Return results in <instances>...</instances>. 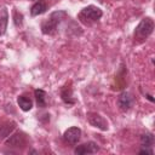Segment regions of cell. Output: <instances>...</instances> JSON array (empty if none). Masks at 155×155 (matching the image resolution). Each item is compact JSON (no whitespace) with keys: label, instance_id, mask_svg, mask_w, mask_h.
Here are the masks:
<instances>
[{"label":"cell","instance_id":"7","mask_svg":"<svg viewBox=\"0 0 155 155\" xmlns=\"http://www.w3.org/2000/svg\"><path fill=\"white\" fill-rule=\"evenodd\" d=\"M80 137H81V130L79 127H70L63 134L64 140L70 144H76L80 140Z\"/></svg>","mask_w":155,"mask_h":155},{"label":"cell","instance_id":"9","mask_svg":"<svg viewBox=\"0 0 155 155\" xmlns=\"http://www.w3.org/2000/svg\"><path fill=\"white\" fill-rule=\"evenodd\" d=\"M61 97H62V101H63L65 104H68V105H71V104L75 103V99L73 98L71 87L68 86V84L62 87V90H61Z\"/></svg>","mask_w":155,"mask_h":155},{"label":"cell","instance_id":"5","mask_svg":"<svg viewBox=\"0 0 155 155\" xmlns=\"http://www.w3.org/2000/svg\"><path fill=\"white\" fill-rule=\"evenodd\" d=\"M87 120L93 127H97V128H99L102 131H107L108 130V122L105 121V119L103 116H101L97 113H88L87 114Z\"/></svg>","mask_w":155,"mask_h":155},{"label":"cell","instance_id":"1","mask_svg":"<svg viewBox=\"0 0 155 155\" xmlns=\"http://www.w3.org/2000/svg\"><path fill=\"white\" fill-rule=\"evenodd\" d=\"M67 17V13L64 11H56L50 15L48 18H46L41 23V31L46 35H53L57 31L58 24Z\"/></svg>","mask_w":155,"mask_h":155},{"label":"cell","instance_id":"17","mask_svg":"<svg viewBox=\"0 0 155 155\" xmlns=\"http://www.w3.org/2000/svg\"><path fill=\"white\" fill-rule=\"evenodd\" d=\"M139 154H148V155H153V150L151 149H148V148H143L138 151Z\"/></svg>","mask_w":155,"mask_h":155},{"label":"cell","instance_id":"15","mask_svg":"<svg viewBox=\"0 0 155 155\" xmlns=\"http://www.w3.org/2000/svg\"><path fill=\"white\" fill-rule=\"evenodd\" d=\"M154 143V136L150 132H147L144 134H142L140 137V144L143 148H150Z\"/></svg>","mask_w":155,"mask_h":155},{"label":"cell","instance_id":"3","mask_svg":"<svg viewBox=\"0 0 155 155\" xmlns=\"http://www.w3.org/2000/svg\"><path fill=\"white\" fill-rule=\"evenodd\" d=\"M154 30V21L150 17H145L143 18L139 24L136 27L134 30V39L138 40H144L147 39Z\"/></svg>","mask_w":155,"mask_h":155},{"label":"cell","instance_id":"11","mask_svg":"<svg viewBox=\"0 0 155 155\" xmlns=\"http://www.w3.org/2000/svg\"><path fill=\"white\" fill-rule=\"evenodd\" d=\"M8 23V11L6 7L0 8V35L5 34Z\"/></svg>","mask_w":155,"mask_h":155},{"label":"cell","instance_id":"6","mask_svg":"<svg viewBox=\"0 0 155 155\" xmlns=\"http://www.w3.org/2000/svg\"><path fill=\"white\" fill-rule=\"evenodd\" d=\"M99 150V147L94 142H87L81 145H78L74 149V153L78 155H84V154H94Z\"/></svg>","mask_w":155,"mask_h":155},{"label":"cell","instance_id":"10","mask_svg":"<svg viewBox=\"0 0 155 155\" xmlns=\"http://www.w3.org/2000/svg\"><path fill=\"white\" fill-rule=\"evenodd\" d=\"M47 10V1L46 0H38L30 8V15L31 16H39L42 15Z\"/></svg>","mask_w":155,"mask_h":155},{"label":"cell","instance_id":"12","mask_svg":"<svg viewBox=\"0 0 155 155\" xmlns=\"http://www.w3.org/2000/svg\"><path fill=\"white\" fill-rule=\"evenodd\" d=\"M17 102H18L19 108H21L23 111H29V110L33 108V102H31V99H30L29 97H27V96H19L18 99H17Z\"/></svg>","mask_w":155,"mask_h":155},{"label":"cell","instance_id":"14","mask_svg":"<svg viewBox=\"0 0 155 155\" xmlns=\"http://www.w3.org/2000/svg\"><path fill=\"white\" fill-rule=\"evenodd\" d=\"M13 130H15V122H7L0 126V140L4 139L5 137H8Z\"/></svg>","mask_w":155,"mask_h":155},{"label":"cell","instance_id":"4","mask_svg":"<svg viewBox=\"0 0 155 155\" xmlns=\"http://www.w3.org/2000/svg\"><path fill=\"white\" fill-rule=\"evenodd\" d=\"M133 97L128 93V92H126V91H124V92H121L120 93V96L117 97V107H119V109L120 110H122V111H127V110H130L131 109V107L133 105Z\"/></svg>","mask_w":155,"mask_h":155},{"label":"cell","instance_id":"8","mask_svg":"<svg viewBox=\"0 0 155 155\" xmlns=\"http://www.w3.org/2000/svg\"><path fill=\"white\" fill-rule=\"evenodd\" d=\"M25 143H27L25 136L22 132H17V133L10 136V138L6 142V145H8V147H16V148H19L21 147L22 148V147L25 145Z\"/></svg>","mask_w":155,"mask_h":155},{"label":"cell","instance_id":"2","mask_svg":"<svg viewBox=\"0 0 155 155\" xmlns=\"http://www.w3.org/2000/svg\"><path fill=\"white\" fill-rule=\"evenodd\" d=\"M103 12L99 7L97 6H93V5H90V6H86L84 7L79 15H78V19L82 23V24H86V25H90L94 22H97L101 17H102Z\"/></svg>","mask_w":155,"mask_h":155},{"label":"cell","instance_id":"16","mask_svg":"<svg viewBox=\"0 0 155 155\" xmlns=\"http://www.w3.org/2000/svg\"><path fill=\"white\" fill-rule=\"evenodd\" d=\"M13 22H15V25L16 27H21L22 23H23V16L17 10L13 11Z\"/></svg>","mask_w":155,"mask_h":155},{"label":"cell","instance_id":"13","mask_svg":"<svg viewBox=\"0 0 155 155\" xmlns=\"http://www.w3.org/2000/svg\"><path fill=\"white\" fill-rule=\"evenodd\" d=\"M34 96H35L36 104H38L39 108L46 107V97H47V94H46V92L44 90H40V88L35 90L34 91Z\"/></svg>","mask_w":155,"mask_h":155}]
</instances>
